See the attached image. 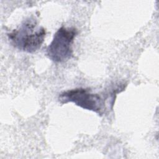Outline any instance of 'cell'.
I'll return each instance as SVG.
<instances>
[{"label":"cell","instance_id":"obj_2","mask_svg":"<svg viewBox=\"0 0 159 159\" xmlns=\"http://www.w3.org/2000/svg\"><path fill=\"white\" fill-rule=\"evenodd\" d=\"M108 98H104L99 94L93 93L89 88H78L61 93L58 96V101L61 104L73 102L84 109L102 116L107 110L106 99Z\"/></svg>","mask_w":159,"mask_h":159},{"label":"cell","instance_id":"obj_3","mask_svg":"<svg viewBox=\"0 0 159 159\" xmlns=\"http://www.w3.org/2000/svg\"><path fill=\"white\" fill-rule=\"evenodd\" d=\"M78 34L76 28L61 27L54 34L52 41L47 48L48 57L55 63H61L73 56V44Z\"/></svg>","mask_w":159,"mask_h":159},{"label":"cell","instance_id":"obj_1","mask_svg":"<svg viewBox=\"0 0 159 159\" xmlns=\"http://www.w3.org/2000/svg\"><path fill=\"white\" fill-rule=\"evenodd\" d=\"M45 34V29L39 27L36 19L30 17L25 20L19 29L8 34L7 36L15 48L32 53L40 49Z\"/></svg>","mask_w":159,"mask_h":159}]
</instances>
